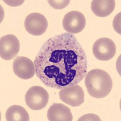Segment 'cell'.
I'll return each mask as SVG.
<instances>
[{
	"label": "cell",
	"instance_id": "obj_5",
	"mask_svg": "<svg viewBox=\"0 0 121 121\" xmlns=\"http://www.w3.org/2000/svg\"><path fill=\"white\" fill-rule=\"evenodd\" d=\"M25 29L27 32L33 36H40L45 32L48 27V22L44 15L39 13L29 14L25 19Z\"/></svg>",
	"mask_w": 121,
	"mask_h": 121
},
{
	"label": "cell",
	"instance_id": "obj_9",
	"mask_svg": "<svg viewBox=\"0 0 121 121\" xmlns=\"http://www.w3.org/2000/svg\"><path fill=\"white\" fill-rule=\"evenodd\" d=\"M13 72L19 78L29 79L34 76L35 67L32 60L24 56H17L13 63Z\"/></svg>",
	"mask_w": 121,
	"mask_h": 121
},
{
	"label": "cell",
	"instance_id": "obj_10",
	"mask_svg": "<svg viewBox=\"0 0 121 121\" xmlns=\"http://www.w3.org/2000/svg\"><path fill=\"white\" fill-rule=\"evenodd\" d=\"M47 118L50 121H72L73 116L68 107L62 104H54L47 112Z\"/></svg>",
	"mask_w": 121,
	"mask_h": 121
},
{
	"label": "cell",
	"instance_id": "obj_8",
	"mask_svg": "<svg viewBox=\"0 0 121 121\" xmlns=\"http://www.w3.org/2000/svg\"><path fill=\"white\" fill-rule=\"evenodd\" d=\"M59 95L62 102L73 107L81 105L84 102V90L78 85H74L60 89Z\"/></svg>",
	"mask_w": 121,
	"mask_h": 121
},
{
	"label": "cell",
	"instance_id": "obj_3",
	"mask_svg": "<svg viewBox=\"0 0 121 121\" xmlns=\"http://www.w3.org/2000/svg\"><path fill=\"white\" fill-rule=\"evenodd\" d=\"M49 99L47 91L40 86L29 88L25 96L27 105L32 110H41L45 108Z\"/></svg>",
	"mask_w": 121,
	"mask_h": 121
},
{
	"label": "cell",
	"instance_id": "obj_12",
	"mask_svg": "<svg viewBox=\"0 0 121 121\" xmlns=\"http://www.w3.org/2000/svg\"><path fill=\"white\" fill-rule=\"evenodd\" d=\"M7 121H29L30 117L26 110L20 105H12L7 109L6 113Z\"/></svg>",
	"mask_w": 121,
	"mask_h": 121
},
{
	"label": "cell",
	"instance_id": "obj_4",
	"mask_svg": "<svg viewBox=\"0 0 121 121\" xmlns=\"http://www.w3.org/2000/svg\"><path fill=\"white\" fill-rule=\"evenodd\" d=\"M116 51L114 41L108 38H101L95 42L93 46V53L96 59L107 61L114 56Z\"/></svg>",
	"mask_w": 121,
	"mask_h": 121
},
{
	"label": "cell",
	"instance_id": "obj_6",
	"mask_svg": "<svg viewBox=\"0 0 121 121\" xmlns=\"http://www.w3.org/2000/svg\"><path fill=\"white\" fill-rule=\"evenodd\" d=\"M86 25L84 15L78 11H71L65 15L62 20L64 30L70 34L81 32Z\"/></svg>",
	"mask_w": 121,
	"mask_h": 121
},
{
	"label": "cell",
	"instance_id": "obj_7",
	"mask_svg": "<svg viewBox=\"0 0 121 121\" xmlns=\"http://www.w3.org/2000/svg\"><path fill=\"white\" fill-rule=\"evenodd\" d=\"M20 43L17 36L7 35L0 39V56L4 60H9L15 58L19 53Z\"/></svg>",
	"mask_w": 121,
	"mask_h": 121
},
{
	"label": "cell",
	"instance_id": "obj_2",
	"mask_svg": "<svg viewBox=\"0 0 121 121\" xmlns=\"http://www.w3.org/2000/svg\"><path fill=\"white\" fill-rule=\"evenodd\" d=\"M85 84L89 95L97 99L108 96L113 87V81L108 73L98 69L86 74Z\"/></svg>",
	"mask_w": 121,
	"mask_h": 121
},
{
	"label": "cell",
	"instance_id": "obj_13",
	"mask_svg": "<svg viewBox=\"0 0 121 121\" xmlns=\"http://www.w3.org/2000/svg\"><path fill=\"white\" fill-rule=\"evenodd\" d=\"M70 1H50L48 0V3L52 7L55 9H62L67 7L70 3Z\"/></svg>",
	"mask_w": 121,
	"mask_h": 121
},
{
	"label": "cell",
	"instance_id": "obj_11",
	"mask_svg": "<svg viewBox=\"0 0 121 121\" xmlns=\"http://www.w3.org/2000/svg\"><path fill=\"white\" fill-rule=\"evenodd\" d=\"M115 4L114 0H93L91 2V9L95 15L104 18L113 12Z\"/></svg>",
	"mask_w": 121,
	"mask_h": 121
},
{
	"label": "cell",
	"instance_id": "obj_1",
	"mask_svg": "<svg viewBox=\"0 0 121 121\" xmlns=\"http://www.w3.org/2000/svg\"><path fill=\"white\" fill-rule=\"evenodd\" d=\"M37 77L56 89L77 85L87 74V58L77 38L64 33L48 39L34 61Z\"/></svg>",
	"mask_w": 121,
	"mask_h": 121
}]
</instances>
